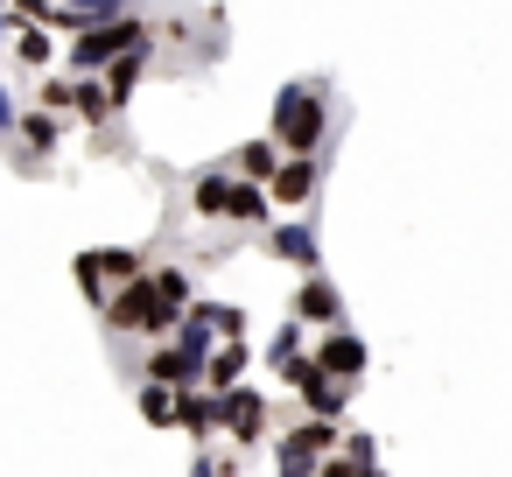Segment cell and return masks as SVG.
Returning <instances> with one entry per match:
<instances>
[{"label":"cell","mask_w":512,"mask_h":477,"mask_svg":"<svg viewBox=\"0 0 512 477\" xmlns=\"http://www.w3.org/2000/svg\"><path fill=\"white\" fill-rule=\"evenodd\" d=\"M274 197H281V204H309V197H316V162H281Z\"/></svg>","instance_id":"obj_8"},{"label":"cell","mask_w":512,"mask_h":477,"mask_svg":"<svg viewBox=\"0 0 512 477\" xmlns=\"http://www.w3.org/2000/svg\"><path fill=\"white\" fill-rule=\"evenodd\" d=\"M141 421L176 428V393H169V386H148V393H141Z\"/></svg>","instance_id":"obj_16"},{"label":"cell","mask_w":512,"mask_h":477,"mask_svg":"<svg viewBox=\"0 0 512 477\" xmlns=\"http://www.w3.org/2000/svg\"><path fill=\"white\" fill-rule=\"evenodd\" d=\"M330 127V106H323V85H288L274 99V148H288L295 162H309V148L323 141Z\"/></svg>","instance_id":"obj_1"},{"label":"cell","mask_w":512,"mask_h":477,"mask_svg":"<svg viewBox=\"0 0 512 477\" xmlns=\"http://www.w3.org/2000/svg\"><path fill=\"white\" fill-rule=\"evenodd\" d=\"M15 64H29V71H43V64H50V36H43V29H29V36L15 43Z\"/></svg>","instance_id":"obj_17"},{"label":"cell","mask_w":512,"mask_h":477,"mask_svg":"<svg viewBox=\"0 0 512 477\" xmlns=\"http://www.w3.org/2000/svg\"><path fill=\"white\" fill-rule=\"evenodd\" d=\"M239 372H246V344H239V337H232V344H218V351L204 358V386H211V393H232V386H239Z\"/></svg>","instance_id":"obj_6"},{"label":"cell","mask_w":512,"mask_h":477,"mask_svg":"<svg viewBox=\"0 0 512 477\" xmlns=\"http://www.w3.org/2000/svg\"><path fill=\"white\" fill-rule=\"evenodd\" d=\"M225 169H239V183H253V190H260V183H274V176H281V155H274V141H246Z\"/></svg>","instance_id":"obj_5"},{"label":"cell","mask_w":512,"mask_h":477,"mask_svg":"<svg viewBox=\"0 0 512 477\" xmlns=\"http://www.w3.org/2000/svg\"><path fill=\"white\" fill-rule=\"evenodd\" d=\"M316 477H358V470H351V463H344V456H330V463H323V470H316Z\"/></svg>","instance_id":"obj_18"},{"label":"cell","mask_w":512,"mask_h":477,"mask_svg":"<svg viewBox=\"0 0 512 477\" xmlns=\"http://www.w3.org/2000/svg\"><path fill=\"white\" fill-rule=\"evenodd\" d=\"M225 218H232V225H267V197H260L253 183H239V190H232V211H225Z\"/></svg>","instance_id":"obj_15"},{"label":"cell","mask_w":512,"mask_h":477,"mask_svg":"<svg viewBox=\"0 0 512 477\" xmlns=\"http://www.w3.org/2000/svg\"><path fill=\"white\" fill-rule=\"evenodd\" d=\"M57 127H64L57 113H22V141H29L36 155H50V148H57Z\"/></svg>","instance_id":"obj_14"},{"label":"cell","mask_w":512,"mask_h":477,"mask_svg":"<svg viewBox=\"0 0 512 477\" xmlns=\"http://www.w3.org/2000/svg\"><path fill=\"white\" fill-rule=\"evenodd\" d=\"M71 113H78L85 127H106V120H113V92H106V85H71Z\"/></svg>","instance_id":"obj_11"},{"label":"cell","mask_w":512,"mask_h":477,"mask_svg":"<svg viewBox=\"0 0 512 477\" xmlns=\"http://www.w3.org/2000/svg\"><path fill=\"white\" fill-rule=\"evenodd\" d=\"M295 316H309V323H337V288H330V281H302Z\"/></svg>","instance_id":"obj_12"},{"label":"cell","mask_w":512,"mask_h":477,"mask_svg":"<svg viewBox=\"0 0 512 477\" xmlns=\"http://www.w3.org/2000/svg\"><path fill=\"white\" fill-rule=\"evenodd\" d=\"M218 421H225L232 456H239V449H253V442H260V428H267V400H260V393H246V386H232V393H218Z\"/></svg>","instance_id":"obj_3"},{"label":"cell","mask_w":512,"mask_h":477,"mask_svg":"<svg viewBox=\"0 0 512 477\" xmlns=\"http://www.w3.org/2000/svg\"><path fill=\"white\" fill-rule=\"evenodd\" d=\"M176 421L211 442V428H218V393H176Z\"/></svg>","instance_id":"obj_7"},{"label":"cell","mask_w":512,"mask_h":477,"mask_svg":"<svg viewBox=\"0 0 512 477\" xmlns=\"http://www.w3.org/2000/svg\"><path fill=\"white\" fill-rule=\"evenodd\" d=\"M232 190H239V176H232V169H211V176L197 183V211H204V218H225V211H232Z\"/></svg>","instance_id":"obj_9"},{"label":"cell","mask_w":512,"mask_h":477,"mask_svg":"<svg viewBox=\"0 0 512 477\" xmlns=\"http://www.w3.org/2000/svg\"><path fill=\"white\" fill-rule=\"evenodd\" d=\"M316 372H323V379H358V372H365V344H358L351 330H330L323 351H316Z\"/></svg>","instance_id":"obj_4"},{"label":"cell","mask_w":512,"mask_h":477,"mask_svg":"<svg viewBox=\"0 0 512 477\" xmlns=\"http://www.w3.org/2000/svg\"><path fill=\"white\" fill-rule=\"evenodd\" d=\"M134 50H148V43H141V22L120 15V22H106V29H92V36L71 43V71H113V64L134 57Z\"/></svg>","instance_id":"obj_2"},{"label":"cell","mask_w":512,"mask_h":477,"mask_svg":"<svg viewBox=\"0 0 512 477\" xmlns=\"http://www.w3.org/2000/svg\"><path fill=\"white\" fill-rule=\"evenodd\" d=\"M267 246H274L281 260H302V267H316V232H309V225H274V232H267Z\"/></svg>","instance_id":"obj_10"},{"label":"cell","mask_w":512,"mask_h":477,"mask_svg":"<svg viewBox=\"0 0 512 477\" xmlns=\"http://www.w3.org/2000/svg\"><path fill=\"white\" fill-rule=\"evenodd\" d=\"M141 71H148V50H134V57H120V64L106 71V92H113V106H127V92L141 85Z\"/></svg>","instance_id":"obj_13"}]
</instances>
